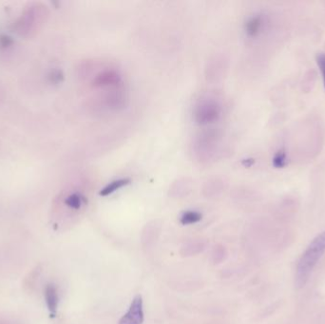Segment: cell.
<instances>
[{
	"label": "cell",
	"mask_w": 325,
	"mask_h": 324,
	"mask_svg": "<svg viewBox=\"0 0 325 324\" xmlns=\"http://www.w3.org/2000/svg\"><path fill=\"white\" fill-rule=\"evenodd\" d=\"M325 252V231H324L311 242V243L307 246L306 250L299 260L295 274L296 288H302L305 285L313 269Z\"/></svg>",
	"instance_id": "cell-1"
},
{
	"label": "cell",
	"mask_w": 325,
	"mask_h": 324,
	"mask_svg": "<svg viewBox=\"0 0 325 324\" xmlns=\"http://www.w3.org/2000/svg\"><path fill=\"white\" fill-rule=\"evenodd\" d=\"M222 115V107L214 100L200 102L193 109L194 121L201 126H206L217 122Z\"/></svg>",
	"instance_id": "cell-2"
},
{
	"label": "cell",
	"mask_w": 325,
	"mask_h": 324,
	"mask_svg": "<svg viewBox=\"0 0 325 324\" xmlns=\"http://www.w3.org/2000/svg\"><path fill=\"white\" fill-rule=\"evenodd\" d=\"M144 311L143 300L140 295L136 296L129 306L128 311L121 318L118 324H143Z\"/></svg>",
	"instance_id": "cell-3"
},
{
	"label": "cell",
	"mask_w": 325,
	"mask_h": 324,
	"mask_svg": "<svg viewBox=\"0 0 325 324\" xmlns=\"http://www.w3.org/2000/svg\"><path fill=\"white\" fill-rule=\"evenodd\" d=\"M92 83L96 88H118L122 83V77L116 71L107 70L99 72Z\"/></svg>",
	"instance_id": "cell-4"
},
{
	"label": "cell",
	"mask_w": 325,
	"mask_h": 324,
	"mask_svg": "<svg viewBox=\"0 0 325 324\" xmlns=\"http://www.w3.org/2000/svg\"><path fill=\"white\" fill-rule=\"evenodd\" d=\"M264 20L261 16H254L248 18L244 24L245 34L249 37L258 36L263 29Z\"/></svg>",
	"instance_id": "cell-5"
},
{
	"label": "cell",
	"mask_w": 325,
	"mask_h": 324,
	"mask_svg": "<svg viewBox=\"0 0 325 324\" xmlns=\"http://www.w3.org/2000/svg\"><path fill=\"white\" fill-rule=\"evenodd\" d=\"M130 183V180L127 178H121V179H117V180L112 181L110 182H108L107 185H105L99 192V195L102 197H107L111 194H113L114 192L118 191L119 189L123 188L126 186L127 184Z\"/></svg>",
	"instance_id": "cell-6"
},
{
	"label": "cell",
	"mask_w": 325,
	"mask_h": 324,
	"mask_svg": "<svg viewBox=\"0 0 325 324\" xmlns=\"http://www.w3.org/2000/svg\"><path fill=\"white\" fill-rule=\"evenodd\" d=\"M45 302L48 306V309L52 314H54L57 310L58 304H59V298L57 294V290L54 287V285L49 284L46 286L45 289Z\"/></svg>",
	"instance_id": "cell-7"
},
{
	"label": "cell",
	"mask_w": 325,
	"mask_h": 324,
	"mask_svg": "<svg viewBox=\"0 0 325 324\" xmlns=\"http://www.w3.org/2000/svg\"><path fill=\"white\" fill-rule=\"evenodd\" d=\"M201 220H202V214L198 211H192V210L183 212L180 218L181 223L183 225L196 223Z\"/></svg>",
	"instance_id": "cell-8"
},
{
	"label": "cell",
	"mask_w": 325,
	"mask_h": 324,
	"mask_svg": "<svg viewBox=\"0 0 325 324\" xmlns=\"http://www.w3.org/2000/svg\"><path fill=\"white\" fill-rule=\"evenodd\" d=\"M83 202H85V199L77 193L70 195L66 200V204L73 209H79L82 206Z\"/></svg>",
	"instance_id": "cell-9"
},
{
	"label": "cell",
	"mask_w": 325,
	"mask_h": 324,
	"mask_svg": "<svg viewBox=\"0 0 325 324\" xmlns=\"http://www.w3.org/2000/svg\"><path fill=\"white\" fill-rule=\"evenodd\" d=\"M285 153L284 151H279L273 158V164L276 167H283L285 164Z\"/></svg>",
	"instance_id": "cell-10"
},
{
	"label": "cell",
	"mask_w": 325,
	"mask_h": 324,
	"mask_svg": "<svg viewBox=\"0 0 325 324\" xmlns=\"http://www.w3.org/2000/svg\"><path fill=\"white\" fill-rule=\"evenodd\" d=\"M317 62L320 67V70L323 75V80H324V86L325 89V54H318L317 56Z\"/></svg>",
	"instance_id": "cell-11"
}]
</instances>
